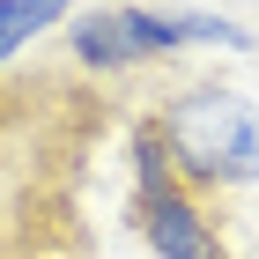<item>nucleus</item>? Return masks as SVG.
I'll return each mask as SVG.
<instances>
[{"label":"nucleus","instance_id":"obj_1","mask_svg":"<svg viewBox=\"0 0 259 259\" xmlns=\"http://www.w3.org/2000/svg\"><path fill=\"white\" fill-rule=\"evenodd\" d=\"M111 126V97L97 74L67 67H0V178H60L89 185L97 141Z\"/></svg>","mask_w":259,"mask_h":259},{"label":"nucleus","instance_id":"obj_2","mask_svg":"<svg viewBox=\"0 0 259 259\" xmlns=\"http://www.w3.org/2000/svg\"><path fill=\"white\" fill-rule=\"evenodd\" d=\"M170 141V163L193 193L222 200V193H252L259 185V104L237 97L230 81H178L170 97L148 104Z\"/></svg>","mask_w":259,"mask_h":259},{"label":"nucleus","instance_id":"obj_3","mask_svg":"<svg viewBox=\"0 0 259 259\" xmlns=\"http://www.w3.org/2000/svg\"><path fill=\"white\" fill-rule=\"evenodd\" d=\"M0 259H97L81 185L0 178Z\"/></svg>","mask_w":259,"mask_h":259},{"label":"nucleus","instance_id":"obj_4","mask_svg":"<svg viewBox=\"0 0 259 259\" xmlns=\"http://www.w3.org/2000/svg\"><path fill=\"white\" fill-rule=\"evenodd\" d=\"M126 222L156 259H237L230 230H222V200L193 193L185 178L170 185H134L126 193Z\"/></svg>","mask_w":259,"mask_h":259},{"label":"nucleus","instance_id":"obj_5","mask_svg":"<svg viewBox=\"0 0 259 259\" xmlns=\"http://www.w3.org/2000/svg\"><path fill=\"white\" fill-rule=\"evenodd\" d=\"M67 60H74L81 74H97V81H111V74H141L119 0H111V8H81V15H67Z\"/></svg>","mask_w":259,"mask_h":259},{"label":"nucleus","instance_id":"obj_6","mask_svg":"<svg viewBox=\"0 0 259 259\" xmlns=\"http://www.w3.org/2000/svg\"><path fill=\"white\" fill-rule=\"evenodd\" d=\"M67 15H74V0H0V67L22 60V45H37Z\"/></svg>","mask_w":259,"mask_h":259},{"label":"nucleus","instance_id":"obj_7","mask_svg":"<svg viewBox=\"0 0 259 259\" xmlns=\"http://www.w3.org/2000/svg\"><path fill=\"white\" fill-rule=\"evenodd\" d=\"M170 15H178L185 52H193V45H215V52H259V37L244 30V22H230V15H207V8H170Z\"/></svg>","mask_w":259,"mask_h":259}]
</instances>
